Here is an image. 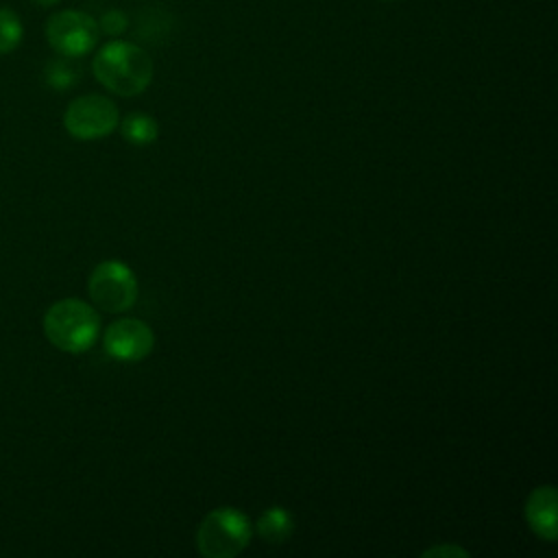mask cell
Returning <instances> with one entry per match:
<instances>
[{
  "instance_id": "cell-1",
  "label": "cell",
  "mask_w": 558,
  "mask_h": 558,
  "mask_svg": "<svg viewBox=\"0 0 558 558\" xmlns=\"http://www.w3.org/2000/svg\"><path fill=\"white\" fill-rule=\"evenodd\" d=\"M92 70L96 81L109 92L118 96H137L150 85L155 63L142 46L113 39L96 52Z\"/></svg>"
},
{
  "instance_id": "cell-2",
  "label": "cell",
  "mask_w": 558,
  "mask_h": 558,
  "mask_svg": "<svg viewBox=\"0 0 558 558\" xmlns=\"http://www.w3.org/2000/svg\"><path fill=\"white\" fill-rule=\"evenodd\" d=\"M44 333L59 351L85 353L98 340L100 316L81 299H61L46 310Z\"/></svg>"
},
{
  "instance_id": "cell-3",
  "label": "cell",
  "mask_w": 558,
  "mask_h": 558,
  "mask_svg": "<svg viewBox=\"0 0 558 558\" xmlns=\"http://www.w3.org/2000/svg\"><path fill=\"white\" fill-rule=\"evenodd\" d=\"M251 519L238 508H214L207 512L196 530V547L205 558H235L251 543Z\"/></svg>"
},
{
  "instance_id": "cell-4",
  "label": "cell",
  "mask_w": 558,
  "mask_h": 558,
  "mask_svg": "<svg viewBox=\"0 0 558 558\" xmlns=\"http://www.w3.org/2000/svg\"><path fill=\"white\" fill-rule=\"evenodd\" d=\"M92 303L109 314L126 312L137 301L135 272L120 259H105L96 264L87 279Z\"/></svg>"
},
{
  "instance_id": "cell-5",
  "label": "cell",
  "mask_w": 558,
  "mask_h": 558,
  "mask_svg": "<svg viewBox=\"0 0 558 558\" xmlns=\"http://www.w3.org/2000/svg\"><path fill=\"white\" fill-rule=\"evenodd\" d=\"M98 22L85 11H57L46 22V39L61 57L76 59L92 52L98 44Z\"/></svg>"
},
{
  "instance_id": "cell-6",
  "label": "cell",
  "mask_w": 558,
  "mask_h": 558,
  "mask_svg": "<svg viewBox=\"0 0 558 558\" xmlns=\"http://www.w3.org/2000/svg\"><path fill=\"white\" fill-rule=\"evenodd\" d=\"M120 124L116 102L102 94H85L74 98L65 113L63 126L76 140H100Z\"/></svg>"
},
{
  "instance_id": "cell-7",
  "label": "cell",
  "mask_w": 558,
  "mask_h": 558,
  "mask_svg": "<svg viewBox=\"0 0 558 558\" xmlns=\"http://www.w3.org/2000/svg\"><path fill=\"white\" fill-rule=\"evenodd\" d=\"M102 347L113 360L137 362L150 355L155 347V333L150 325L140 318H118L105 329Z\"/></svg>"
},
{
  "instance_id": "cell-8",
  "label": "cell",
  "mask_w": 558,
  "mask_h": 558,
  "mask_svg": "<svg viewBox=\"0 0 558 558\" xmlns=\"http://www.w3.org/2000/svg\"><path fill=\"white\" fill-rule=\"evenodd\" d=\"M523 512H525V521H527L530 530L538 538H543L547 543L556 541V534H558V523H556L558 521V493H556L554 484L536 486L527 495Z\"/></svg>"
},
{
  "instance_id": "cell-9",
  "label": "cell",
  "mask_w": 558,
  "mask_h": 558,
  "mask_svg": "<svg viewBox=\"0 0 558 558\" xmlns=\"http://www.w3.org/2000/svg\"><path fill=\"white\" fill-rule=\"evenodd\" d=\"M257 534L266 541V543H283L290 538V534L294 532V519L286 508L279 506H270L268 510L262 512V517L255 523Z\"/></svg>"
},
{
  "instance_id": "cell-10",
  "label": "cell",
  "mask_w": 558,
  "mask_h": 558,
  "mask_svg": "<svg viewBox=\"0 0 558 558\" xmlns=\"http://www.w3.org/2000/svg\"><path fill=\"white\" fill-rule=\"evenodd\" d=\"M120 131H122V137L129 142V144H135V146H146V144H153L159 135V124L153 116L148 113H142V111H133L129 113L122 124H120Z\"/></svg>"
},
{
  "instance_id": "cell-11",
  "label": "cell",
  "mask_w": 558,
  "mask_h": 558,
  "mask_svg": "<svg viewBox=\"0 0 558 558\" xmlns=\"http://www.w3.org/2000/svg\"><path fill=\"white\" fill-rule=\"evenodd\" d=\"M22 20L11 9H0V54L13 52L22 41Z\"/></svg>"
},
{
  "instance_id": "cell-12",
  "label": "cell",
  "mask_w": 558,
  "mask_h": 558,
  "mask_svg": "<svg viewBox=\"0 0 558 558\" xmlns=\"http://www.w3.org/2000/svg\"><path fill=\"white\" fill-rule=\"evenodd\" d=\"M81 72L74 63H70L68 57L63 59H54L46 65V83L52 87V89H70L76 81H78Z\"/></svg>"
},
{
  "instance_id": "cell-13",
  "label": "cell",
  "mask_w": 558,
  "mask_h": 558,
  "mask_svg": "<svg viewBox=\"0 0 558 558\" xmlns=\"http://www.w3.org/2000/svg\"><path fill=\"white\" fill-rule=\"evenodd\" d=\"M126 26H129V20L120 9H111L98 20V28L107 35H120L126 31Z\"/></svg>"
},
{
  "instance_id": "cell-14",
  "label": "cell",
  "mask_w": 558,
  "mask_h": 558,
  "mask_svg": "<svg viewBox=\"0 0 558 558\" xmlns=\"http://www.w3.org/2000/svg\"><path fill=\"white\" fill-rule=\"evenodd\" d=\"M421 556L423 558H456V556L458 558H466L469 551L458 547V545H453V543H440V545H434V547L425 549Z\"/></svg>"
},
{
  "instance_id": "cell-15",
  "label": "cell",
  "mask_w": 558,
  "mask_h": 558,
  "mask_svg": "<svg viewBox=\"0 0 558 558\" xmlns=\"http://www.w3.org/2000/svg\"><path fill=\"white\" fill-rule=\"evenodd\" d=\"M35 4H39V7H54L57 2H61V0H33Z\"/></svg>"
},
{
  "instance_id": "cell-16",
  "label": "cell",
  "mask_w": 558,
  "mask_h": 558,
  "mask_svg": "<svg viewBox=\"0 0 558 558\" xmlns=\"http://www.w3.org/2000/svg\"><path fill=\"white\" fill-rule=\"evenodd\" d=\"M386 2H390V0H386Z\"/></svg>"
}]
</instances>
